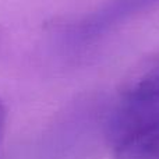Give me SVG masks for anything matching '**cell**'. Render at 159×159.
Listing matches in <instances>:
<instances>
[{
  "mask_svg": "<svg viewBox=\"0 0 159 159\" xmlns=\"http://www.w3.org/2000/svg\"><path fill=\"white\" fill-rule=\"evenodd\" d=\"M121 98L159 99V55L141 61L120 87Z\"/></svg>",
  "mask_w": 159,
  "mask_h": 159,
  "instance_id": "7a4b0ae2",
  "label": "cell"
},
{
  "mask_svg": "<svg viewBox=\"0 0 159 159\" xmlns=\"http://www.w3.org/2000/svg\"><path fill=\"white\" fill-rule=\"evenodd\" d=\"M6 123H7V109H6L3 101L0 99V144H2L3 137H4Z\"/></svg>",
  "mask_w": 159,
  "mask_h": 159,
  "instance_id": "5b68a950",
  "label": "cell"
},
{
  "mask_svg": "<svg viewBox=\"0 0 159 159\" xmlns=\"http://www.w3.org/2000/svg\"><path fill=\"white\" fill-rule=\"evenodd\" d=\"M159 120V99L121 98L107 123L113 147Z\"/></svg>",
  "mask_w": 159,
  "mask_h": 159,
  "instance_id": "6da1fadb",
  "label": "cell"
},
{
  "mask_svg": "<svg viewBox=\"0 0 159 159\" xmlns=\"http://www.w3.org/2000/svg\"><path fill=\"white\" fill-rule=\"evenodd\" d=\"M148 2H151V0H116L96 16L95 21L91 22L89 27H99V25L102 27V25H105V22L115 20V17H119L120 14H126L129 10L135 8L138 4Z\"/></svg>",
  "mask_w": 159,
  "mask_h": 159,
  "instance_id": "277c9868",
  "label": "cell"
},
{
  "mask_svg": "<svg viewBox=\"0 0 159 159\" xmlns=\"http://www.w3.org/2000/svg\"><path fill=\"white\" fill-rule=\"evenodd\" d=\"M113 148L115 159H159V120Z\"/></svg>",
  "mask_w": 159,
  "mask_h": 159,
  "instance_id": "3957f363",
  "label": "cell"
}]
</instances>
